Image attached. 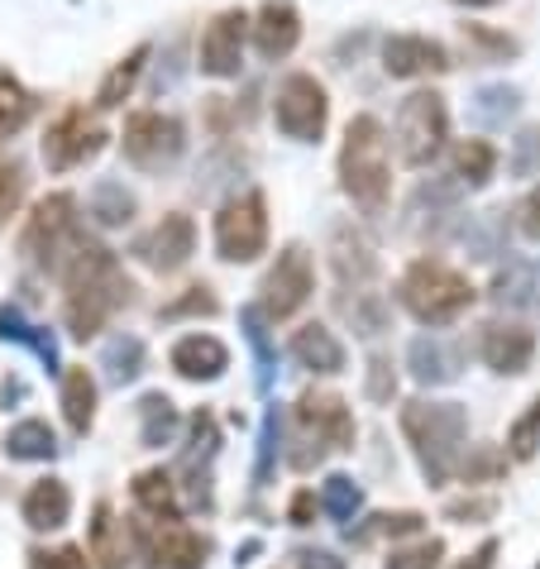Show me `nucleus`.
Instances as JSON below:
<instances>
[{"mask_svg":"<svg viewBox=\"0 0 540 569\" xmlns=\"http://www.w3.org/2000/svg\"><path fill=\"white\" fill-rule=\"evenodd\" d=\"M58 278H62V326L82 345L97 340L101 330L134 302V278L124 273L116 249H106L97 240L77 244Z\"/></svg>","mask_w":540,"mask_h":569,"instance_id":"obj_1","label":"nucleus"},{"mask_svg":"<svg viewBox=\"0 0 540 569\" xmlns=\"http://www.w3.org/2000/svg\"><path fill=\"white\" fill-rule=\"evenodd\" d=\"M397 426H402V436H407L411 455H417L426 483L431 488L450 483L459 473V465H464V450H469V412H464V402H431V398L402 402Z\"/></svg>","mask_w":540,"mask_h":569,"instance_id":"obj_2","label":"nucleus"},{"mask_svg":"<svg viewBox=\"0 0 540 569\" xmlns=\"http://www.w3.org/2000/svg\"><path fill=\"white\" fill-rule=\"evenodd\" d=\"M340 187L363 216H383L392 201V158L388 130L378 116H354L340 144Z\"/></svg>","mask_w":540,"mask_h":569,"instance_id":"obj_3","label":"nucleus"},{"mask_svg":"<svg viewBox=\"0 0 540 569\" xmlns=\"http://www.w3.org/2000/svg\"><path fill=\"white\" fill-rule=\"evenodd\" d=\"M473 282L459 273V268H450L444 259H411L402 268V282H397V302H402L411 316H417L421 326H450L459 321L469 307H473Z\"/></svg>","mask_w":540,"mask_h":569,"instance_id":"obj_4","label":"nucleus"},{"mask_svg":"<svg viewBox=\"0 0 540 569\" xmlns=\"http://www.w3.org/2000/svg\"><path fill=\"white\" fill-rule=\"evenodd\" d=\"M292 421H297V446H301V450H292L297 469H316L326 455H349L359 440L354 407H349L340 392H326V388L301 392L292 407Z\"/></svg>","mask_w":540,"mask_h":569,"instance_id":"obj_5","label":"nucleus"},{"mask_svg":"<svg viewBox=\"0 0 540 569\" xmlns=\"http://www.w3.org/2000/svg\"><path fill=\"white\" fill-rule=\"evenodd\" d=\"M87 234L77 230V197L72 192H53L43 197L24 220L20 234V259L43 268V273H62V263L72 259V249L82 244Z\"/></svg>","mask_w":540,"mask_h":569,"instance_id":"obj_6","label":"nucleus"},{"mask_svg":"<svg viewBox=\"0 0 540 569\" xmlns=\"http://www.w3.org/2000/svg\"><path fill=\"white\" fill-rule=\"evenodd\" d=\"M397 153H402L407 168H431L444 139H450V110H444L440 91H411V97L397 106V124H392Z\"/></svg>","mask_w":540,"mask_h":569,"instance_id":"obj_7","label":"nucleus"},{"mask_svg":"<svg viewBox=\"0 0 540 569\" xmlns=\"http://www.w3.org/2000/svg\"><path fill=\"white\" fill-rule=\"evenodd\" d=\"M120 153L139 172H168L187 153V124L178 116H163V110H134L124 120Z\"/></svg>","mask_w":540,"mask_h":569,"instance_id":"obj_8","label":"nucleus"},{"mask_svg":"<svg viewBox=\"0 0 540 569\" xmlns=\"http://www.w3.org/2000/svg\"><path fill=\"white\" fill-rule=\"evenodd\" d=\"M273 124L292 144H321L330 124V97L311 72H288L273 91Z\"/></svg>","mask_w":540,"mask_h":569,"instance_id":"obj_9","label":"nucleus"},{"mask_svg":"<svg viewBox=\"0 0 540 569\" xmlns=\"http://www.w3.org/2000/svg\"><path fill=\"white\" fill-rule=\"evenodd\" d=\"M273 220H268L263 192H240L216 211V254L226 263H253L268 249Z\"/></svg>","mask_w":540,"mask_h":569,"instance_id":"obj_10","label":"nucleus"},{"mask_svg":"<svg viewBox=\"0 0 540 569\" xmlns=\"http://www.w3.org/2000/svg\"><path fill=\"white\" fill-rule=\"evenodd\" d=\"M316 292V259L307 244H282L273 268H268L263 288H259V307L273 316V321H292V316L311 302Z\"/></svg>","mask_w":540,"mask_h":569,"instance_id":"obj_11","label":"nucleus"},{"mask_svg":"<svg viewBox=\"0 0 540 569\" xmlns=\"http://www.w3.org/2000/svg\"><path fill=\"white\" fill-rule=\"evenodd\" d=\"M87 546H91V560L101 569H158L144 527L120 521L110 512V502H97V508H91V541Z\"/></svg>","mask_w":540,"mask_h":569,"instance_id":"obj_12","label":"nucleus"},{"mask_svg":"<svg viewBox=\"0 0 540 569\" xmlns=\"http://www.w3.org/2000/svg\"><path fill=\"white\" fill-rule=\"evenodd\" d=\"M249 34H253L249 10L230 6V10L211 14V24H206V34H201V49H197V68L206 77H216V82L240 77V68H244V39Z\"/></svg>","mask_w":540,"mask_h":569,"instance_id":"obj_13","label":"nucleus"},{"mask_svg":"<svg viewBox=\"0 0 540 569\" xmlns=\"http://www.w3.org/2000/svg\"><path fill=\"white\" fill-rule=\"evenodd\" d=\"M130 254L144 268H153V273H163V278L182 273V268L192 263V254H197V220L187 211H168L153 230H144L130 244Z\"/></svg>","mask_w":540,"mask_h":569,"instance_id":"obj_14","label":"nucleus"},{"mask_svg":"<svg viewBox=\"0 0 540 569\" xmlns=\"http://www.w3.org/2000/svg\"><path fill=\"white\" fill-rule=\"evenodd\" d=\"M106 139L110 134L87 120L82 106H68L49 130H43V163H49V172H72V168L91 163V158L106 149Z\"/></svg>","mask_w":540,"mask_h":569,"instance_id":"obj_15","label":"nucleus"},{"mask_svg":"<svg viewBox=\"0 0 540 569\" xmlns=\"http://www.w3.org/2000/svg\"><path fill=\"white\" fill-rule=\"evenodd\" d=\"M220 450V426L216 417L206 412H192V421H187V446H182V473H187V498H192V508L211 512L216 498H211V460Z\"/></svg>","mask_w":540,"mask_h":569,"instance_id":"obj_16","label":"nucleus"},{"mask_svg":"<svg viewBox=\"0 0 540 569\" xmlns=\"http://www.w3.org/2000/svg\"><path fill=\"white\" fill-rule=\"evenodd\" d=\"M479 359L488 363L492 373L517 378V373L531 369L536 336L521 321H488V326H479Z\"/></svg>","mask_w":540,"mask_h":569,"instance_id":"obj_17","label":"nucleus"},{"mask_svg":"<svg viewBox=\"0 0 540 569\" xmlns=\"http://www.w3.org/2000/svg\"><path fill=\"white\" fill-rule=\"evenodd\" d=\"M168 369L178 373L182 383H216V378H226V369H230V350L211 330H187L182 340H172Z\"/></svg>","mask_w":540,"mask_h":569,"instance_id":"obj_18","label":"nucleus"},{"mask_svg":"<svg viewBox=\"0 0 540 569\" xmlns=\"http://www.w3.org/2000/svg\"><path fill=\"white\" fill-rule=\"evenodd\" d=\"M450 68V53H444V43L426 39V34H392L383 39V72L388 77H402V82H411V77H436Z\"/></svg>","mask_w":540,"mask_h":569,"instance_id":"obj_19","label":"nucleus"},{"mask_svg":"<svg viewBox=\"0 0 540 569\" xmlns=\"http://www.w3.org/2000/svg\"><path fill=\"white\" fill-rule=\"evenodd\" d=\"M301 43V14L292 0H263L253 14V49L268 62H282Z\"/></svg>","mask_w":540,"mask_h":569,"instance_id":"obj_20","label":"nucleus"},{"mask_svg":"<svg viewBox=\"0 0 540 569\" xmlns=\"http://www.w3.org/2000/svg\"><path fill=\"white\" fill-rule=\"evenodd\" d=\"M292 359L301 363V369H311V373H326V378H336V373H344L349 369V355H344V345H340V336L330 326H321V321H307V326H297L292 330Z\"/></svg>","mask_w":540,"mask_h":569,"instance_id":"obj_21","label":"nucleus"},{"mask_svg":"<svg viewBox=\"0 0 540 569\" xmlns=\"http://www.w3.org/2000/svg\"><path fill=\"white\" fill-rule=\"evenodd\" d=\"M20 517L29 531H62L72 517V488L53 479V473H43V479L29 483V493L20 502Z\"/></svg>","mask_w":540,"mask_h":569,"instance_id":"obj_22","label":"nucleus"},{"mask_svg":"<svg viewBox=\"0 0 540 569\" xmlns=\"http://www.w3.org/2000/svg\"><path fill=\"white\" fill-rule=\"evenodd\" d=\"M149 536V550H153V565L158 569H206V556H211V541L192 527H178V521H163L158 531Z\"/></svg>","mask_w":540,"mask_h":569,"instance_id":"obj_23","label":"nucleus"},{"mask_svg":"<svg viewBox=\"0 0 540 569\" xmlns=\"http://www.w3.org/2000/svg\"><path fill=\"white\" fill-rule=\"evenodd\" d=\"M97 402H101V388H97V373H91L87 363L62 369L58 407H62V421H68L72 436H91V426H97Z\"/></svg>","mask_w":540,"mask_h":569,"instance_id":"obj_24","label":"nucleus"},{"mask_svg":"<svg viewBox=\"0 0 540 569\" xmlns=\"http://www.w3.org/2000/svg\"><path fill=\"white\" fill-rule=\"evenodd\" d=\"M130 498L134 508L153 517V521H182V498H178V479L158 465V469H139L130 479Z\"/></svg>","mask_w":540,"mask_h":569,"instance_id":"obj_25","label":"nucleus"},{"mask_svg":"<svg viewBox=\"0 0 540 569\" xmlns=\"http://www.w3.org/2000/svg\"><path fill=\"white\" fill-rule=\"evenodd\" d=\"M134 421H139V446L144 450H163L182 431V412L168 392H144V398L134 402Z\"/></svg>","mask_w":540,"mask_h":569,"instance_id":"obj_26","label":"nucleus"},{"mask_svg":"<svg viewBox=\"0 0 540 569\" xmlns=\"http://www.w3.org/2000/svg\"><path fill=\"white\" fill-rule=\"evenodd\" d=\"M407 369H411L417 383L440 388V383H454L459 378V355L440 336H417L411 340V350H407Z\"/></svg>","mask_w":540,"mask_h":569,"instance_id":"obj_27","label":"nucleus"},{"mask_svg":"<svg viewBox=\"0 0 540 569\" xmlns=\"http://www.w3.org/2000/svg\"><path fill=\"white\" fill-rule=\"evenodd\" d=\"M0 340L29 345V350L39 355L43 369H49V373H62V369H58V340H53V330H49V326H29V321H24V311L14 307V302H0Z\"/></svg>","mask_w":540,"mask_h":569,"instance_id":"obj_28","label":"nucleus"},{"mask_svg":"<svg viewBox=\"0 0 540 569\" xmlns=\"http://www.w3.org/2000/svg\"><path fill=\"white\" fill-rule=\"evenodd\" d=\"M330 254H336L340 288H349V282H354V292L373 288V278H378V259H373V249L363 244L354 230H336V244H330Z\"/></svg>","mask_w":540,"mask_h":569,"instance_id":"obj_29","label":"nucleus"},{"mask_svg":"<svg viewBox=\"0 0 540 569\" xmlns=\"http://www.w3.org/2000/svg\"><path fill=\"white\" fill-rule=\"evenodd\" d=\"M6 455H10L14 465H49L53 455H58L53 426H49V421H39V417L14 421V426H10V436H6Z\"/></svg>","mask_w":540,"mask_h":569,"instance_id":"obj_30","label":"nucleus"},{"mask_svg":"<svg viewBox=\"0 0 540 569\" xmlns=\"http://www.w3.org/2000/svg\"><path fill=\"white\" fill-rule=\"evenodd\" d=\"M149 43H134L130 53H124L116 68L106 72V82L97 87V110H120L124 101L134 97V87H139V72H144V62H149Z\"/></svg>","mask_w":540,"mask_h":569,"instance_id":"obj_31","label":"nucleus"},{"mask_svg":"<svg viewBox=\"0 0 540 569\" xmlns=\"http://www.w3.org/2000/svg\"><path fill=\"white\" fill-rule=\"evenodd\" d=\"M87 216L97 220L101 230L130 226L134 220V192L124 182H116V178H101L97 187H91V197H87Z\"/></svg>","mask_w":540,"mask_h":569,"instance_id":"obj_32","label":"nucleus"},{"mask_svg":"<svg viewBox=\"0 0 540 569\" xmlns=\"http://www.w3.org/2000/svg\"><path fill=\"white\" fill-rule=\"evenodd\" d=\"M34 110H39V97H34V91H29L14 72H0V144L20 134L24 124L34 120Z\"/></svg>","mask_w":540,"mask_h":569,"instance_id":"obj_33","label":"nucleus"},{"mask_svg":"<svg viewBox=\"0 0 540 569\" xmlns=\"http://www.w3.org/2000/svg\"><path fill=\"white\" fill-rule=\"evenodd\" d=\"M101 369H106V378L110 383H134L139 373H144V340L139 336H110L106 340V350H101Z\"/></svg>","mask_w":540,"mask_h":569,"instance_id":"obj_34","label":"nucleus"},{"mask_svg":"<svg viewBox=\"0 0 540 569\" xmlns=\"http://www.w3.org/2000/svg\"><path fill=\"white\" fill-rule=\"evenodd\" d=\"M268 321H273V316H268L259 302L240 311L244 340H249V350H253V363H259V388H268V383H273V369H278V345L268 340Z\"/></svg>","mask_w":540,"mask_h":569,"instance_id":"obj_35","label":"nucleus"},{"mask_svg":"<svg viewBox=\"0 0 540 569\" xmlns=\"http://www.w3.org/2000/svg\"><path fill=\"white\" fill-rule=\"evenodd\" d=\"M498 172V149L488 139H459L454 144V178L464 187H483Z\"/></svg>","mask_w":540,"mask_h":569,"instance_id":"obj_36","label":"nucleus"},{"mask_svg":"<svg viewBox=\"0 0 540 569\" xmlns=\"http://www.w3.org/2000/svg\"><path fill=\"white\" fill-rule=\"evenodd\" d=\"M24 197H29V172H24V163L14 153H0V234H6V226L20 216Z\"/></svg>","mask_w":540,"mask_h":569,"instance_id":"obj_37","label":"nucleus"},{"mask_svg":"<svg viewBox=\"0 0 540 569\" xmlns=\"http://www.w3.org/2000/svg\"><path fill=\"white\" fill-rule=\"evenodd\" d=\"M363 508V488L349 479V473H330L321 483V512L336 517V521H354Z\"/></svg>","mask_w":540,"mask_h":569,"instance_id":"obj_38","label":"nucleus"},{"mask_svg":"<svg viewBox=\"0 0 540 569\" xmlns=\"http://www.w3.org/2000/svg\"><path fill=\"white\" fill-rule=\"evenodd\" d=\"M536 450H540V392L527 402V412L507 426V455H512L517 465L536 460Z\"/></svg>","mask_w":540,"mask_h":569,"instance_id":"obj_39","label":"nucleus"},{"mask_svg":"<svg viewBox=\"0 0 540 569\" xmlns=\"http://www.w3.org/2000/svg\"><path fill=\"white\" fill-rule=\"evenodd\" d=\"M278 460H282V412H278V407H268L263 431H259V465H253V488L273 483Z\"/></svg>","mask_w":540,"mask_h":569,"instance_id":"obj_40","label":"nucleus"},{"mask_svg":"<svg viewBox=\"0 0 540 569\" xmlns=\"http://www.w3.org/2000/svg\"><path fill=\"white\" fill-rule=\"evenodd\" d=\"M192 316H220V297L216 288H206V282H192L178 302L158 307V321H192Z\"/></svg>","mask_w":540,"mask_h":569,"instance_id":"obj_41","label":"nucleus"},{"mask_svg":"<svg viewBox=\"0 0 540 569\" xmlns=\"http://www.w3.org/2000/svg\"><path fill=\"white\" fill-rule=\"evenodd\" d=\"M421 512H378L369 517V527H349V541H373V536H417L421 531Z\"/></svg>","mask_w":540,"mask_h":569,"instance_id":"obj_42","label":"nucleus"},{"mask_svg":"<svg viewBox=\"0 0 540 569\" xmlns=\"http://www.w3.org/2000/svg\"><path fill=\"white\" fill-rule=\"evenodd\" d=\"M440 560H444V541L440 536H426L417 546H397L383 569H440Z\"/></svg>","mask_w":540,"mask_h":569,"instance_id":"obj_43","label":"nucleus"},{"mask_svg":"<svg viewBox=\"0 0 540 569\" xmlns=\"http://www.w3.org/2000/svg\"><path fill=\"white\" fill-rule=\"evenodd\" d=\"M363 392H369V402H378V407L392 402V392H397V369H392L388 355H373V359H369V373H363Z\"/></svg>","mask_w":540,"mask_h":569,"instance_id":"obj_44","label":"nucleus"},{"mask_svg":"<svg viewBox=\"0 0 540 569\" xmlns=\"http://www.w3.org/2000/svg\"><path fill=\"white\" fill-rule=\"evenodd\" d=\"M507 469V460L492 446H479V450H469L464 455V465H459V479L464 483H488V479H498V473Z\"/></svg>","mask_w":540,"mask_h":569,"instance_id":"obj_45","label":"nucleus"},{"mask_svg":"<svg viewBox=\"0 0 540 569\" xmlns=\"http://www.w3.org/2000/svg\"><path fill=\"white\" fill-rule=\"evenodd\" d=\"M34 569H91V546H58V550H34Z\"/></svg>","mask_w":540,"mask_h":569,"instance_id":"obj_46","label":"nucleus"},{"mask_svg":"<svg viewBox=\"0 0 540 569\" xmlns=\"http://www.w3.org/2000/svg\"><path fill=\"white\" fill-rule=\"evenodd\" d=\"M464 39L473 43V49H483L488 58H517V39H507L488 24H464Z\"/></svg>","mask_w":540,"mask_h":569,"instance_id":"obj_47","label":"nucleus"},{"mask_svg":"<svg viewBox=\"0 0 540 569\" xmlns=\"http://www.w3.org/2000/svg\"><path fill=\"white\" fill-rule=\"evenodd\" d=\"M527 282H531V273L527 268H512V273H498V282H492V297L507 307H521V302H531V292H527Z\"/></svg>","mask_w":540,"mask_h":569,"instance_id":"obj_48","label":"nucleus"},{"mask_svg":"<svg viewBox=\"0 0 540 569\" xmlns=\"http://www.w3.org/2000/svg\"><path fill=\"white\" fill-rule=\"evenodd\" d=\"M517 91L512 87H488V91H479V116L483 120H507L517 110Z\"/></svg>","mask_w":540,"mask_h":569,"instance_id":"obj_49","label":"nucleus"},{"mask_svg":"<svg viewBox=\"0 0 540 569\" xmlns=\"http://www.w3.org/2000/svg\"><path fill=\"white\" fill-rule=\"evenodd\" d=\"M316 512H321V493H311V488H297L292 502H288V521H292V527H311Z\"/></svg>","mask_w":540,"mask_h":569,"instance_id":"obj_50","label":"nucleus"},{"mask_svg":"<svg viewBox=\"0 0 540 569\" xmlns=\"http://www.w3.org/2000/svg\"><path fill=\"white\" fill-rule=\"evenodd\" d=\"M517 226H521V234H527V240H536V244H540V187H531V192L521 197V207H517Z\"/></svg>","mask_w":540,"mask_h":569,"instance_id":"obj_51","label":"nucleus"},{"mask_svg":"<svg viewBox=\"0 0 540 569\" xmlns=\"http://www.w3.org/2000/svg\"><path fill=\"white\" fill-rule=\"evenodd\" d=\"M492 508H498V502L492 498H469V502H450V508H444V517L450 521H469V517H492Z\"/></svg>","mask_w":540,"mask_h":569,"instance_id":"obj_52","label":"nucleus"},{"mask_svg":"<svg viewBox=\"0 0 540 569\" xmlns=\"http://www.w3.org/2000/svg\"><path fill=\"white\" fill-rule=\"evenodd\" d=\"M498 536H488V541L473 550V556H464V560H454V569H492V560H498Z\"/></svg>","mask_w":540,"mask_h":569,"instance_id":"obj_53","label":"nucleus"},{"mask_svg":"<svg viewBox=\"0 0 540 569\" xmlns=\"http://www.w3.org/2000/svg\"><path fill=\"white\" fill-rule=\"evenodd\" d=\"M297 569H344V560L336 556V550H301Z\"/></svg>","mask_w":540,"mask_h":569,"instance_id":"obj_54","label":"nucleus"},{"mask_svg":"<svg viewBox=\"0 0 540 569\" xmlns=\"http://www.w3.org/2000/svg\"><path fill=\"white\" fill-rule=\"evenodd\" d=\"M454 6H469V10H483V6H498V0H454Z\"/></svg>","mask_w":540,"mask_h":569,"instance_id":"obj_55","label":"nucleus"}]
</instances>
